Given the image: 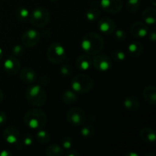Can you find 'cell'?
Returning a JSON list of instances; mask_svg holds the SVG:
<instances>
[{
  "label": "cell",
  "mask_w": 156,
  "mask_h": 156,
  "mask_svg": "<svg viewBox=\"0 0 156 156\" xmlns=\"http://www.w3.org/2000/svg\"><path fill=\"white\" fill-rule=\"evenodd\" d=\"M149 32V27L145 22L136 21L130 26V33L133 37L142 38L147 36Z\"/></svg>",
  "instance_id": "5bb4252c"
},
{
  "label": "cell",
  "mask_w": 156,
  "mask_h": 156,
  "mask_svg": "<svg viewBox=\"0 0 156 156\" xmlns=\"http://www.w3.org/2000/svg\"><path fill=\"white\" fill-rule=\"evenodd\" d=\"M122 0H101V9L109 14H118L123 9Z\"/></svg>",
  "instance_id": "8fae6325"
},
{
  "label": "cell",
  "mask_w": 156,
  "mask_h": 156,
  "mask_svg": "<svg viewBox=\"0 0 156 156\" xmlns=\"http://www.w3.org/2000/svg\"><path fill=\"white\" fill-rule=\"evenodd\" d=\"M50 2H56V1H58V0H50Z\"/></svg>",
  "instance_id": "ee69618b"
},
{
  "label": "cell",
  "mask_w": 156,
  "mask_h": 156,
  "mask_svg": "<svg viewBox=\"0 0 156 156\" xmlns=\"http://www.w3.org/2000/svg\"><path fill=\"white\" fill-rule=\"evenodd\" d=\"M147 35H149V40H150L152 42H155V40H156V32H155V30H150V31L149 30Z\"/></svg>",
  "instance_id": "74e56055"
},
{
  "label": "cell",
  "mask_w": 156,
  "mask_h": 156,
  "mask_svg": "<svg viewBox=\"0 0 156 156\" xmlns=\"http://www.w3.org/2000/svg\"><path fill=\"white\" fill-rule=\"evenodd\" d=\"M114 38L117 41H123L126 39V33L123 30H114Z\"/></svg>",
  "instance_id": "1f68e13d"
},
{
  "label": "cell",
  "mask_w": 156,
  "mask_h": 156,
  "mask_svg": "<svg viewBox=\"0 0 156 156\" xmlns=\"http://www.w3.org/2000/svg\"><path fill=\"white\" fill-rule=\"evenodd\" d=\"M6 120H7V117H6L5 113L0 111V126L5 124Z\"/></svg>",
  "instance_id": "8d00e7d4"
},
{
  "label": "cell",
  "mask_w": 156,
  "mask_h": 156,
  "mask_svg": "<svg viewBox=\"0 0 156 156\" xmlns=\"http://www.w3.org/2000/svg\"><path fill=\"white\" fill-rule=\"evenodd\" d=\"M151 3H152V5H153L154 6L156 5V0H150Z\"/></svg>",
  "instance_id": "7bdbcfd3"
},
{
  "label": "cell",
  "mask_w": 156,
  "mask_h": 156,
  "mask_svg": "<svg viewBox=\"0 0 156 156\" xmlns=\"http://www.w3.org/2000/svg\"><path fill=\"white\" fill-rule=\"evenodd\" d=\"M36 140L41 144L44 145L49 143L50 141V135L47 131L43 130V129H39L36 134Z\"/></svg>",
  "instance_id": "484cf974"
},
{
  "label": "cell",
  "mask_w": 156,
  "mask_h": 156,
  "mask_svg": "<svg viewBox=\"0 0 156 156\" xmlns=\"http://www.w3.org/2000/svg\"><path fill=\"white\" fill-rule=\"evenodd\" d=\"M2 57H3V50H2V49L0 47V60L2 59Z\"/></svg>",
  "instance_id": "b9f144b4"
},
{
  "label": "cell",
  "mask_w": 156,
  "mask_h": 156,
  "mask_svg": "<svg viewBox=\"0 0 156 156\" xmlns=\"http://www.w3.org/2000/svg\"><path fill=\"white\" fill-rule=\"evenodd\" d=\"M92 65L99 72H107L112 68V59L105 54L95 55L92 59Z\"/></svg>",
  "instance_id": "9c48e42d"
},
{
  "label": "cell",
  "mask_w": 156,
  "mask_h": 156,
  "mask_svg": "<svg viewBox=\"0 0 156 156\" xmlns=\"http://www.w3.org/2000/svg\"><path fill=\"white\" fill-rule=\"evenodd\" d=\"M73 139L69 136L64 137L62 140V141H61V145H62V149H66V150L71 149L72 146H73Z\"/></svg>",
  "instance_id": "4dcf8cb0"
},
{
  "label": "cell",
  "mask_w": 156,
  "mask_h": 156,
  "mask_svg": "<svg viewBox=\"0 0 156 156\" xmlns=\"http://www.w3.org/2000/svg\"><path fill=\"white\" fill-rule=\"evenodd\" d=\"M101 15V11L97 5L90 8L86 12V19L90 22L96 21L99 18Z\"/></svg>",
  "instance_id": "603a6c76"
},
{
  "label": "cell",
  "mask_w": 156,
  "mask_h": 156,
  "mask_svg": "<svg viewBox=\"0 0 156 156\" xmlns=\"http://www.w3.org/2000/svg\"><path fill=\"white\" fill-rule=\"evenodd\" d=\"M20 79L24 83L32 85L37 79L36 72L30 68H24L20 71Z\"/></svg>",
  "instance_id": "9a60e30c"
},
{
  "label": "cell",
  "mask_w": 156,
  "mask_h": 156,
  "mask_svg": "<svg viewBox=\"0 0 156 156\" xmlns=\"http://www.w3.org/2000/svg\"><path fill=\"white\" fill-rule=\"evenodd\" d=\"M141 7V2L140 0H128L126 2V9L129 12H138Z\"/></svg>",
  "instance_id": "83f0119b"
},
{
  "label": "cell",
  "mask_w": 156,
  "mask_h": 156,
  "mask_svg": "<svg viewBox=\"0 0 156 156\" xmlns=\"http://www.w3.org/2000/svg\"><path fill=\"white\" fill-rule=\"evenodd\" d=\"M142 16L146 24L152 25L155 24L156 10L154 7H147L145 9L142 13Z\"/></svg>",
  "instance_id": "ffe728a7"
},
{
  "label": "cell",
  "mask_w": 156,
  "mask_h": 156,
  "mask_svg": "<svg viewBox=\"0 0 156 156\" xmlns=\"http://www.w3.org/2000/svg\"><path fill=\"white\" fill-rule=\"evenodd\" d=\"M25 98L30 105L41 107L47 101V93L40 85H32L25 91Z\"/></svg>",
  "instance_id": "3957f363"
},
{
  "label": "cell",
  "mask_w": 156,
  "mask_h": 156,
  "mask_svg": "<svg viewBox=\"0 0 156 156\" xmlns=\"http://www.w3.org/2000/svg\"><path fill=\"white\" fill-rule=\"evenodd\" d=\"M80 134L85 139H91L94 135V129L91 125L86 124L82 126L80 130Z\"/></svg>",
  "instance_id": "4316f807"
},
{
  "label": "cell",
  "mask_w": 156,
  "mask_h": 156,
  "mask_svg": "<svg viewBox=\"0 0 156 156\" xmlns=\"http://www.w3.org/2000/svg\"><path fill=\"white\" fill-rule=\"evenodd\" d=\"M140 138L142 140L148 143H154L156 140L155 132L153 129L150 127H144L140 132Z\"/></svg>",
  "instance_id": "44dd1931"
},
{
  "label": "cell",
  "mask_w": 156,
  "mask_h": 156,
  "mask_svg": "<svg viewBox=\"0 0 156 156\" xmlns=\"http://www.w3.org/2000/svg\"><path fill=\"white\" fill-rule=\"evenodd\" d=\"M12 153L8 150H2L0 152V156H11Z\"/></svg>",
  "instance_id": "f35d334b"
},
{
  "label": "cell",
  "mask_w": 156,
  "mask_h": 156,
  "mask_svg": "<svg viewBox=\"0 0 156 156\" xmlns=\"http://www.w3.org/2000/svg\"><path fill=\"white\" fill-rule=\"evenodd\" d=\"M67 121L73 126H80L86 121V114L81 108H72L66 114Z\"/></svg>",
  "instance_id": "52a82bcc"
},
{
  "label": "cell",
  "mask_w": 156,
  "mask_h": 156,
  "mask_svg": "<svg viewBox=\"0 0 156 156\" xmlns=\"http://www.w3.org/2000/svg\"><path fill=\"white\" fill-rule=\"evenodd\" d=\"M126 156H139V154L136 153V152H129L126 155Z\"/></svg>",
  "instance_id": "60d3db41"
},
{
  "label": "cell",
  "mask_w": 156,
  "mask_h": 156,
  "mask_svg": "<svg viewBox=\"0 0 156 156\" xmlns=\"http://www.w3.org/2000/svg\"><path fill=\"white\" fill-rule=\"evenodd\" d=\"M23 146H30L34 143V137L30 134H27L21 140Z\"/></svg>",
  "instance_id": "836d02e7"
},
{
  "label": "cell",
  "mask_w": 156,
  "mask_h": 156,
  "mask_svg": "<svg viewBox=\"0 0 156 156\" xmlns=\"http://www.w3.org/2000/svg\"><path fill=\"white\" fill-rule=\"evenodd\" d=\"M3 137L6 143L15 145L18 149H21L23 146L19 130L14 126H9L3 132Z\"/></svg>",
  "instance_id": "ba28073f"
},
{
  "label": "cell",
  "mask_w": 156,
  "mask_h": 156,
  "mask_svg": "<svg viewBox=\"0 0 156 156\" xmlns=\"http://www.w3.org/2000/svg\"><path fill=\"white\" fill-rule=\"evenodd\" d=\"M76 65L79 70L87 71L92 65V59L89 55H81L76 59Z\"/></svg>",
  "instance_id": "2e32d148"
},
{
  "label": "cell",
  "mask_w": 156,
  "mask_h": 156,
  "mask_svg": "<svg viewBox=\"0 0 156 156\" xmlns=\"http://www.w3.org/2000/svg\"><path fill=\"white\" fill-rule=\"evenodd\" d=\"M98 27L102 34L109 35L114 33V30H116V23L112 18L104 17V18H101V19L99 20L98 23Z\"/></svg>",
  "instance_id": "4fadbf2b"
},
{
  "label": "cell",
  "mask_w": 156,
  "mask_h": 156,
  "mask_svg": "<svg viewBox=\"0 0 156 156\" xmlns=\"http://www.w3.org/2000/svg\"><path fill=\"white\" fill-rule=\"evenodd\" d=\"M41 40V34L34 29H29L23 34L21 37V43L25 47L31 48L34 47Z\"/></svg>",
  "instance_id": "30bf717a"
},
{
  "label": "cell",
  "mask_w": 156,
  "mask_h": 156,
  "mask_svg": "<svg viewBox=\"0 0 156 156\" xmlns=\"http://www.w3.org/2000/svg\"><path fill=\"white\" fill-rule=\"evenodd\" d=\"M29 16H30L29 11L26 8L22 7V6L18 7L15 11V17L21 22H24L27 21Z\"/></svg>",
  "instance_id": "d4e9b609"
},
{
  "label": "cell",
  "mask_w": 156,
  "mask_h": 156,
  "mask_svg": "<svg viewBox=\"0 0 156 156\" xmlns=\"http://www.w3.org/2000/svg\"><path fill=\"white\" fill-rule=\"evenodd\" d=\"M111 56H112V59L116 62H121L126 59V53L120 49H116L112 52Z\"/></svg>",
  "instance_id": "f1b7e54d"
},
{
  "label": "cell",
  "mask_w": 156,
  "mask_h": 156,
  "mask_svg": "<svg viewBox=\"0 0 156 156\" xmlns=\"http://www.w3.org/2000/svg\"><path fill=\"white\" fill-rule=\"evenodd\" d=\"M123 106L128 111H136L140 108V101L135 96L129 95L125 98L123 101Z\"/></svg>",
  "instance_id": "ac0fdd59"
},
{
  "label": "cell",
  "mask_w": 156,
  "mask_h": 156,
  "mask_svg": "<svg viewBox=\"0 0 156 156\" xmlns=\"http://www.w3.org/2000/svg\"><path fill=\"white\" fill-rule=\"evenodd\" d=\"M47 56L51 63L55 65L62 63L65 62L66 58L65 48L59 43H53L47 49Z\"/></svg>",
  "instance_id": "5b68a950"
},
{
  "label": "cell",
  "mask_w": 156,
  "mask_h": 156,
  "mask_svg": "<svg viewBox=\"0 0 156 156\" xmlns=\"http://www.w3.org/2000/svg\"><path fill=\"white\" fill-rule=\"evenodd\" d=\"M66 156H79L80 155V153L78 152L76 149H68L66 153Z\"/></svg>",
  "instance_id": "d590c367"
},
{
  "label": "cell",
  "mask_w": 156,
  "mask_h": 156,
  "mask_svg": "<svg viewBox=\"0 0 156 156\" xmlns=\"http://www.w3.org/2000/svg\"><path fill=\"white\" fill-rule=\"evenodd\" d=\"M78 98L76 92L73 90H66L62 94V101L66 105H73L78 101Z\"/></svg>",
  "instance_id": "7402d4cb"
},
{
  "label": "cell",
  "mask_w": 156,
  "mask_h": 156,
  "mask_svg": "<svg viewBox=\"0 0 156 156\" xmlns=\"http://www.w3.org/2000/svg\"><path fill=\"white\" fill-rule=\"evenodd\" d=\"M143 96L146 103L154 105L156 104V88L154 85H149L143 91Z\"/></svg>",
  "instance_id": "e0dca14e"
},
{
  "label": "cell",
  "mask_w": 156,
  "mask_h": 156,
  "mask_svg": "<svg viewBox=\"0 0 156 156\" xmlns=\"http://www.w3.org/2000/svg\"><path fill=\"white\" fill-rule=\"evenodd\" d=\"M60 73L63 76H69L73 73V67L68 64L62 65L60 68Z\"/></svg>",
  "instance_id": "d6a6232c"
},
{
  "label": "cell",
  "mask_w": 156,
  "mask_h": 156,
  "mask_svg": "<svg viewBox=\"0 0 156 156\" xmlns=\"http://www.w3.org/2000/svg\"><path fill=\"white\" fill-rule=\"evenodd\" d=\"M105 42L100 34L95 32H91L83 37L81 47L83 51L89 56H94L103 50Z\"/></svg>",
  "instance_id": "6da1fadb"
},
{
  "label": "cell",
  "mask_w": 156,
  "mask_h": 156,
  "mask_svg": "<svg viewBox=\"0 0 156 156\" xmlns=\"http://www.w3.org/2000/svg\"><path fill=\"white\" fill-rule=\"evenodd\" d=\"M143 50L144 47L142 43H140V41H133L129 44L127 51L131 57L136 58L140 56L143 53Z\"/></svg>",
  "instance_id": "d6986e66"
},
{
  "label": "cell",
  "mask_w": 156,
  "mask_h": 156,
  "mask_svg": "<svg viewBox=\"0 0 156 156\" xmlns=\"http://www.w3.org/2000/svg\"><path fill=\"white\" fill-rule=\"evenodd\" d=\"M21 63L15 56H10L6 58L3 63V68L5 73L10 76H15L19 72Z\"/></svg>",
  "instance_id": "7c38bea8"
},
{
  "label": "cell",
  "mask_w": 156,
  "mask_h": 156,
  "mask_svg": "<svg viewBox=\"0 0 156 156\" xmlns=\"http://www.w3.org/2000/svg\"><path fill=\"white\" fill-rule=\"evenodd\" d=\"M3 98H4V94H3L2 91V90L0 89V104L3 101Z\"/></svg>",
  "instance_id": "ab89813d"
},
{
  "label": "cell",
  "mask_w": 156,
  "mask_h": 156,
  "mask_svg": "<svg viewBox=\"0 0 156 156\" xmlns=\"http://www.w3.org/2000/svg\"><path fill=\"white\" fill-rule=\"evenodd\" d=\"M50 15L44 7H38L34 9L30 15V22L35 27H44L50 22Z\"/></svg>",
  "instance_id": "8992f818"
},
{
  "label": "cell",
  "mask_w": 156,
  "mask_h": 156,
  "mask_svg": "<svg viewBox=\"0 0 156 156\" xmlns=\"http://www.w3.org/2000/svg\"><path fill=\"white\" fill-rule=\"evenodd\" d=\"M24 48L22 45H15L13 47H12V56H22L23 54L24 53Z\"/></svg>",
  "instance_id": "f546056e"
},
{
  "label": "cell",
  "mask_w": 156,
  "mask_h": 156,
  "mask_svg": "<svg viewBox=\"0 0 156 156\" xmlns=\"http://www.w3.org/2000/svg\"><path fill=\"white\" fill-rule=\"evenodd\" d=\"M49 82H50V80H49V78L46 76H42V77L40 78V79H39L40 85H48Z\"/></svg>",
  "instance_id": "e575fe53"
},
{
  "label": "cell",
  "mask_w": 156,
  "mask_h": 156,
  "mask_svg": "<svg viewBox=\"0 0 156 156\" xmlns=\"http://www.w3.org/2000/svg\"><path fill=\"white\" fill-rule=\"evenodd\" d=\"M45 154L48 156H61L63 155V149L56 144H52L47 146Z\"/></svg>",
  "instance_id": "cb8c5ba5"
},
{
  "label": "cell",
  "mask_w": 156,
  "mask_h": 156,
  "mask_svg": "<svg viewBox=\"0 0 156 156\" xmlns=\"http://www.w3.org/2000/svg\"><path fill=\"white\" fill-rule=\"evenodd\" d=\"M94 87V81L91 76L85 74H78L71 80V88L75 92L85 94L91 91Z\"/></svg>",
  "instance_id": "277c9868"
},
{
  "label": "cell",
  "mask_w": 156,
  "mask_h": 156,
  "mask_svg": "<svg viewBox=\"0 0 156 156\" xmlns=\"http://www.w3.org/2000/svg\"><path fill=\"white\" fill-rule=\"evenodd\" d=\"M24 122L28 127L34 129H43L47 123V116L39 108L29 110L24 116Z\"/></svg>",
  "instance_id": "7a4b0ae2"
}]
</instances>
